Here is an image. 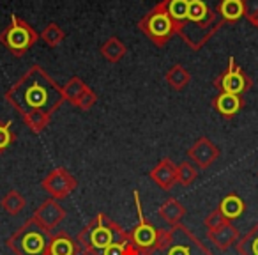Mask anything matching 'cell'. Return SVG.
I'll return each mask as SVG.
<instances>
[{
    "instance_id": "4316f807",
    "label": "cell",
    "mask_w": 258,
    "mask_h": 255,
    "mask_svg": "<svg viewBox=\"0 0 258 255\" xmlns=\"http://www.w3.org/2000/svg\"><path fill=\"white\" fill-rule=\"evenodd\" d=\"M82 255H142L133 244L127 241L124 243H117V244H111V246L104 248V250L99 251H82Z\"/></svg>"
},
{
    "instance_id": "4dcf8cb0",
    "label": "cell",
    "mask_w": 258,
    "mask_h": 255,
    "mask_svg": "<svg viewBox=\"0 0 258 255\" xmlns=\"http://www.w3.org/2000/svg\"><path fill=\"white\" fill-rule=\"evenodd\" d=\"M225 222H226V220L223 218V215L219 213V209L216 208L214 211H211L207 216H205L204 225L207 227V230H214V229H218V227H221Z\"/></svg>"
},
{
    "instance_id": "ac0fdd59",
    "label": "cell",
    "mask_w": 258,
    "mask_h": 255,
    "mask_svg": "<svg viewBox=\"0 0 258 255\" xmlns=\"http://www.w3.org/2000/svg\"><path fill=\"white\" fill-rule=\"evenodd\" d=\"M159 216L168 223L170 227L179 225L182 222V218L186 216V208L182 206V202H179L177 198H166L158 209Z\"/></svg>"
},
{
    "instance_id": "7a4b0ae2",
    "label": "cell",
    "mask_w": 258,
    "mask_h": 255,
    "mask_svg": "<svg viewBox=\"0 0 258 255\" xmlns=\"http://www.w3.org/2000/svg\"><path fill=\"white\" fill-rule=\"evenodd\" d=\"M218 4L219 0H187L186 15L177 27V34L191 50L204 48L225 25L218 13Z\"/></svg>"
},
{
    "instance_id": "9c48e42d",
    "label": "cell",
    "mask_w": 258,
    "mask_h": 255,
    "mask_svg": "<svg viewBox=\"0 0 258 255\" xmlns=\"http://www.w3.org/2000/svg\"><path fill=\"white\" fill-rule=\"evenodd\" d=\"M212 85L219 90V92H230V94H246L247 90L253 87V80L246 75L240 66L235 64V59L230 57L228 59V68L221 73L219 76L214 78Z\"/></svg>"
},
{
    "instance_id": "30bf717a",
    "label": "cell",
    "mask_w": 258,
    "mask_h": 255,
    "mask_svg": "<svg viewBox=\"0 0 258 255\" xmlns=\"http://www.w3.org/2000/svg\"><path fill=\"white\" fill-rule=\"evenodd\" d=\"M76 186H78V179L64 167L53 169L41 181V188L55 200H62V198L69 197L76 190Z\"/></svg>"
},
{
    "instance_id": "e0dca14e",
    "label": "cell",
    "mask_w": 258,
    "mask_h": 255,
    "mask_svg": "<svg viewBox=\"0 0 258 255\" xmlns=\"http://www.w3.org/2000/svg\"><path fill=\"white\" fill-rule=\"evenodd\" d=\"M218 209L226 222H233V220L240 218V216L244 215V211H246V204H244V200L237 193H228L221 198Z\"/></svg>"
},
{
    "instance_id": "7402d4cb",
    "label": "cell",
    "mask_w": 258,
    "mask_h": 255,
    "mask_svg": "<svg viewBox=\"0 0 258 255\" xmlns=\"http://www.w3.org/2000/svg\"><path fill=\"white\" fill-rule=\"evenodd\" d=\"M22 119H23V122H25V126L34 135H39L48 128V124H50V121H51V115L46 114V112L36 110V112H29V114L22 115Z\"/></svg>"
},
{
    "instance_id": "52a82bcc",
    "label": "cell",
    "mask_w": 258,
    "mask_h": 255,
    "mask_svg": "<svg viewBox=\"0 0 258 255\" xmlns=\"http://www.w3.org/2000/svg\"><path fill=\"white\" fill-rule=\"evenodd\" d=\"M138 29L152 41L158 48L166 46L170 39H172L175 32V23H173L172 16L166 11L165 2H158L147 15L142 16V20L138 22Z\"/></svg>"
},
{
    "instance_id": "2e32d148",
    "label": "cell",
    "mask_w": 258,
    "mask_h": 255,
    "mask_svg": "<svg viewBox=\"0 0 258 255\" xmlns=\"http://www.w3.org/2000/svg\"><path fill=\"white\" fill-rule=\"evenodd\" d=\"M207 237H209V241L214 243V246L218 248V250L225 251V250H228L230 246L237 244V241H239V229H237L232 222H225L221 227H218V229L207 230Z\"/></svg>"
},
{
    "instance_id": "4fadbf2b",
    "label": "cell",
    "mask_w": 258,
    "mask_h": 255,
    "mask_svg": "<svg viewBox=\"0 0 258 255\" xmlns=\"http://www.w3.org/2000/svg\"><path fill=\"white\" fill-rule=\"evenodd\" d=\"M149 177L161 190L168 191L177 184V165L170 158H163L154 169L149 172Z\"/></svg>"
},
{
    "instance_id": "603a6c76",
    "label": "cell",
    "mask_w": 258,
    "mask_h": 255,
    "mask_svg": "<svg viewBox=\"0 0 258 255\" xmlns=\"http://www.w3.org/2000/svg\"><path fill=\"white\" fill-rule=\"evenodd\" d=\"M239 255H258V222L244 237H239L235 244Z\"/></svg>"
},
{
    "instance_id": "3957f363",
    "label": "cell",
    "mask_w": 258,
    "mask_h": 255,
    "mask_svg": "<svg viewBox=\"0 0 258 255\" xmlns=\"http://www.w3.org/2000/svg\"><path fill=\"white\" fill-rule=\"evenodd\" d=\"M129 239V232L104 213L96 215L76 236L82 251H99L111 244L124 243Z\"/></svg>"
},
{
    "instance_id": "484cf974",
    "label": "cell",
    "mask_w": 258,
    "mask_h": 255,
    "mask_svg": "<svg viewBox=\"0 0 258 255\" xmlns=\"http://www.w3.org/2000/svg\"><path fill=\"white\" fill-rule=\"evenodd\" d=\"M39 39L43 41L46 46H50V48H57L58 44L62 43V41L66 39V32H64V29H62L58 23H48L46 27L43 29V32L39 34Z\"/></svg>"
},
{
    "instance_id": "83f0119b",
    "label": "cell",
    "mask_w": 258,
    "mask_h": 255,
    "mask_svg": "<svg viewBox=\"0 0 258 255\" xmlns=\"http://www.w3.org/2000/svg\"><path fill=\"white\" fill-rule=\"evenodd\" d=\"M197 176L198 170L191 162H180L177 165V184H180V186H191L195 183V179H197Z\"/></svg>"
},
{
    "instance_id": "836d02e7",
    "label": "cell",
    "mask_w": 258,
    "mask_h": 255,
    "mask_svg": "<svg viewBox=\"0 0 258 255\" xmlns=\"http://www.w3.org/2000/svg\"><path fill=\"white\" fill-rule=\"evenodd\" d=\"M80 255H82V253H80Z\"/></svg>"
},
{
    "instance_id": "277c9868",
    "label": "cell",
    "mask_w": 258,
    "mask_h": 255,
    "mask_svg": "<svg viewBox=\"0 0 258 255\" xmlns=\"http://www.w3.org/2000/svg\"><path fill=\"white\" fill-rule=\"evenodd\" d=\"M147 255H212V251L182 223L163 230L158 244Z\"/></svg>"
},
{
    "instance_id": "5b68a950",
    "label": "cell",
    "mask_w": 258,
    "mask_h": 255,
    "mask_svg": "<svg viewBox=\"0 0 258 255\" xmlns=\"http://www.w3.org/2000/svg\"><path fill=\"white\" fill-rule=\"evenodd\" d=\"M51 234L37 220L29 218L16 232L8 237L6 244L15 255H46Z\"/></svg>"
},
{
    "instance_id": "d4e9b609",
    "label": "cell",
    "mask_w": 258,
    "mask_h": 255,
    "mask_svg": "<svg viewBox=\"0 0 258 255\" xmlns=\"http://www.w3.org/2000/svg\"><path fill=\"white\" fill-rule=\"evenodd\" d=\"M87 83L83 82L80 76H73V78L68 80V83H66L64 87H62V94H64V99L68 101L69 105H73V107H76V103H78L80 96H82L83 92L87 90Z\"/></svg>"
},
{
    "instance_id": "f1b7e54d",
    "label": "cell",
    "mask_w": 258,
    "mask_h": 255,
    "mask_svg": "<svg viewBox=\"0 0 258 255\" xmlns=\"http://www.w3.org/2000/svg\"><path fill=\"white\" fill-rule=\"evenodd\" d=\"M15 140L16 133L13 130V121H0V155L8 151Z\"/></svg>"
},
{
    "instance_id": "9a60e30c",
    "label": "cell",
    "mask_w": 258,
    "mask_h": 255,
    "mask_svg": "<svg viewBox=\"0 0 258 255\" xmlns=\"http://www.w3.org/2000/svg\"><path fill=\"white\" fill-rule=\"evenodd\" d=\"M80 253H82V248H80L78 241L73 239L66 230H58V232L51 234L46 255H80Z\"/></svg>"
},
{
    "instance_id": "d6a6232c",
    "label": "cell",
    "mask_w": 258,
    "mask_h": 255,
    "mask_svg": "<svg viewBox=\"0 0 258 255\" xmlns=\"http://www.w3.org/2000/svg\"><path fill=\"white\" fill-rule=\"evenodd\" d=\"M249 23L254 27V29H258V15H256V16H253V18L249 20Z\"/></svg>"
},
{
    "instance_id": "ffe728a7",
    "label": "cell",
    "mask_w": 258,
    "mask_h": 255,
    "mask_svg": "<svg viewBox=\"0 0 258 255\" xmlns=\"http://www.w3.org/2000/svg\"><path fill=\"white\" fill-rule=\"evenodd\" d=\"M165 82L172 90H184L191 82V73L182 64H173L166 71Z\"/></svg>"
},
{
    "instance_id": "6da1fadb",
    "label": "cell",
    "mask_w": 258,
    "mask_h": 255,
    "mask_svg": "<svg viewBox=\"0 0 258 255\" xmlns=\"http://www.w3.org/2000/svg\"><path fill=\"white\" fill-rule=\"evenodd\" d=\"M4 97L20 115L36 110L53 115L66 101L62 87L39 64L30 66L25 75L6 90Z\"/></svg>"
},
{
    "instance_id": "44dd1931",
    "label": "cell",
    "mask_w": 258,
    "mask_h": 255,
    "mask_svg": "<svg viewBox=\"0 0 258 255\" xmlns=\"http://www.w3.org/2000/svg\"><path fill=\"white\" fill-rule=\"evenodd\" d=\"M218 13L225 23H235L244 18L242 0H219Z\"/></svg>"
},
{
    "instance_id": "8992f818",
    "label": "cell",
    "mask_w": 258,
    "mask_h": 255,
    "mask_svg": "<svg viewBox=\"0 0 258 255\" xmlns=\"http://www.w3.org/2000/svg\"><path fill=\"white\" fill-rule=\"evenodd\" d=\"M39 41V34L30 23L13 15L8 27L0 30V44L11 52L15 57H23Z\"/></svg>"
},
{
    "instance_id": "7c38bea8",
    "label": "cell",
    "mask_w": 258,
    "mask_h": 255,
    "mask_svg": "<svg viewBox=\"0 0 258 255\" xmlns=\"http://www.w3.org/2000/svg\"><path fill=\"white\" fill-rule=\"evenodd\" d=\"M66 215H68V213L58 204V200H55V198H46V200L34 211L32 218L37 220L44 229L51 230V229H57V227L64 222Z\"/></svg>"
},
{
    "instance_id": "d6986e66",
    "label": "cell",
    "mask_w": 258,
    "mask_h": 255,
    "mask_svg": "<svg viewBox=\"0 0 258 255\" xmlns=\"http://www.w3.org/2000/svg\"><path fill=\"white\" fill-rule=\"evenodd\" d=\"M99 52L108 62H111V64H117V62H120L122 59L125 57V54H127V48H125V44L122 43L117 36H111V37H108L103 44H101Z\"/></svg>"
},
{
    "instance_id": "8fae6325",
    "label": "cell",
    "mask_w": 258,
    "mask_h": 255,
    "mask_svg": "<svg viewBox=\"0 0 258 255\" xmlns=\"http://www.w3.org/2000/svg\"><path fill=\"white\" fill-rule=\"evenodd\" d=\"M186 156L191 160V163L197 169L204 170L209 169L214 162H218L219 156H221V151H219V147L209 137H200L186 151Z\"/></svg>"
},
{
    "instance_id": "5bb4252c",
    "label": "cell",
    "mask_w": 258,
    "mask_h": 255,
    "mask_svg": "<svg viewBox=\"0 0 258 255\" xmlns=\"http://www.w3.org/2000/svg\"><path fill=\"white\" fill-rule=\"evenodd\" d=\"M211 105L223 119H233L244 108L246 101H244V97L239 96V94L219 92L218 96L212 99Z\"/></svg>"
},
{
    "instance_id": "cb8c5ba5",
    "label": "cell",
    "mask_w": 258,
    "mask_h": 255,
    "mask_svg": "<svg viewBox=\"0 0 258 255\" xmlns=\"http://www.w3.org/2000/svg\"><path fill=\"white\" fill-rule=\"evenodd\" d=\"M25 206H27L25 197H23V195L20 193V191H16V190L8 191V193L2 197V200H0V208L4 209V211L8 213V215H11V216L22 213L23 209H25Z\"/></svg>"
},
{
    "instance_id": "f546056e",
    "label": "cell",
    "mask_w": 258,
    "mask_h": 255,
    "mask_svg": "<svg viewBox=\"0 0 258 255\" xmlns=\"http://www.w3.org/2000/svg\"><path fill=\"white\" fill-rule=\"evenodd\" d=\"M96 103H97V94L94 92L90 87H87L85 92L80 96L78 103H76V108H80V110H90Z\"/></svg>"
},
{
    "instance_id": "1f68e13d",
    "label": "cell",
    "mask_w": 258,
    "mask_h": 255,
    "mask_svg": "<svg viewBox=\"0 0 258 255\" xmlns=\"http://www.w3.org/2000/svg\"><path fill=\"white\" fill-rule=\"evenodd\" d=\"M244 2V18L251 20L258 15V0H242Z\"/></svg>"
},
{
    "instance_id": "ba28073f",
    "label": "cell",
    "mask_w": 258,
    "mask_h": 255,
    "mask_svg": "<svg viewBox=\"0 0 258 255\" xmlns=\"http://www.w3.org/2000/svg\"><path fill=\"white\" fill-rule=\"evenodd\" d=\"M133 198H135V208H137V225L129 230V243L133 244L142 255H147L152 248L158 244L159 237H161V229L151 223L147 220V216L144 215V209H142V198L138 190L133 191Z\"/></svg>"
}]
</instances>
